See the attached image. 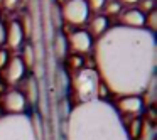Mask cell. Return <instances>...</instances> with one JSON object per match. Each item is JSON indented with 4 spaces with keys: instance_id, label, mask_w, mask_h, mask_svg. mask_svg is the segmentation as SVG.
I'll list each match as a JSON object with an SVG mask.
<instances>
[{
    "instance_id": "obj_6",
    "label": "cell",
    "mask_w": 157,
    "mask_h": 140,
    "mask_svg": "<svg viewBox=\"0 0 157 140\" xmlns=\"http://www.w3.org/2000/svg\"><path fill=\"white\" fill-rule=\"evenodd\" d=\"M0 103H2V110L5 112V115H22L27 110V101L19 89L5 91Z\"/></svg>"
},
{
    "instance_id": "obj_14",
    "label": "cell",
    "mask_w": 157,
    "mask_h": 140,
    "mask_svg": "<svg viewBox=\"0 0 157 140\" xmlns=\"http://www.w3.org/2000/svg\"><path fill=\"white\" fill-rule=\"evenodd\" d=\"M125 130L127 133H128V138L130 140H137L140 137V133L144 132L142 130V122H140L139 116H135V118L130 120V123H125Z\"/></svg>"
},
{
    "instance_id": "obj_15",
    "label": "cell",
    "mask_w": 157,
    "mask_h": 140,
    "mask_svg": "<svg viewBox=\"0 0 157 140\" xmlns=\"http://www.w3.org/2000/svg\"><path fill=\"white\" fill-rule=\"evenodd\" d=\"M21 49H22V54L19 56V58L22 59V62L25 64V68H31V66H34V64H36V49H34V46L24 44Z\"/></svg>"
},
{
    "instance_id": "obj_3",
    "label": "cell",
    "mask_w": 157,
    "mask_h": 140,
    "mask_svg": "<svg viewBox=\"0 0 157 140\" xmlns=\"http://www.w3.org/2000/svg\"><path fill=\"white\" fill-rule=\"evenodd\" d=\"M0 140H37L32 130L31 116L22 115H2L0 116Z\"/></svg>"
},
{
    "instance_id": "obj_22",
    "label": "cell",
    "mask_w": 157,
    "mask_h": 140,
    "mask_svg": "<svg viewBox=\"0 0 157 140\" xmlns=\"http://www.w3.org/2000/svg\"><path fill=\"white\" fill-rule=\"evenodd\" d=\"M19 2H21V0H2V5H4L5 9H9V10H10V9L17 7Z\"/></svg>"
},
{
    "instance_id": "obj_8",
    "label": "cell",
    "mask_w": 157,
    "mask_h": 140,
    "mask_svg": "<svg viewBox=\"0 0 157 140\" xmlns=\"http://www.w3.org/2000/svg\"><path fill=\"white\" fill-rule=\"evenodd\" d=\"M66 42H68V46L78 56L93 51V44H95L93 37L86 31H83V29H79V31H73L71 34H69V37H68Z\"/></svg>"
},
{
    "instance_id": "obj_5",
    "label": "cell",
    "mask_w": 157,
    "mask_h": 140,
    "mask_svg": "<svg viewBox=\"0 0 157 140\" xmlns=\"http://www.w3.org/2000/svg\"><path fill=\"white\" fill-rule=\"evenodd\" d=\"M63 19L69 25H83L90 19V9L85 0H66V4L61 9Z\"/></svg>"
},
{
    "instance_id": "obj_12",
    "label": "cell",
    "mask_w": 157,
    "mask_h": 140,
    "mask_svg": "<svg viewBox=\"0 0 157 140\" xmlns=\"http://www.w3.org/2000/svg\"><path fill=\"white\" fill-rule=\"evenodd\" d=\"M86 24H88V31L86 32H88L91 37H96V39L101 37V36L110 29V21H108V17L103 15V14H96L95 17H91Z\"/></svg>"
},
{
    "instance_id": "obj_17",
    "label": "cell",
    "mask_w": 157,
    "mask_h": 140,
    "mask_svg": "<svg viewBox=\"0 0 157 140\" xmlns=\"http://www.w3.org/2000/svg\"><path fill=\"white\" fill-rule=\"evenodd\" d=\"M54 52L58 58H64L66 56V47H68V42H66V39L63 37V36H58V37L54 39Z\"/></svg>"
},
{
    "instance_id": "obj_20",
    "label": "cell",
    "mask_w": 157,
    "mask_h": 140,
    "mask_svg": "<svg viewBox=\"0 0 157 140\" xmlns=\"http://www.w3.org/2000/svg\"><path fill=\"white\" fill-rule=\"evenodd\" d=\"M139 4H140V9H139V10H142L144 14H147V12H150V10H154V9H155L154 0H140Z\"/></svg>"
},
{
    "instance_id": "obj_23",
    "label": "cell",
    "mask_w": 157,
    "mask_h": 140,
    "mask_svg": "<svg viewBox=\"0 0 157 140\" xmlns=\"http://www.w3.org/2000/svg\"><path fill=\"white\" fill-rule=\"evenodd\" d=\"M69 61H71L73 68H76V71H79V69H81V58H79V56H73Z\"/></svg>"
},
{
    "instance_id": "obj_2",
    "label": "cell",
    "mask_w": 157,
    "mask_h": 140,
    "mask_svg": "<svg viewBox=\"0 0 157 140\" xmlns=\"http://www.w3.org/2000/svg\"><path fill=\"white\" fill-rule=\"evenodd\" d=\"M66 140H130L125 122L106 100L73 106L66 122Z\"/></svg>"
},
{
    "instance_id": "obj_19",
    "label": "cell",
    "mask_w": 157,
    "mask_h": 140,
    "mask_svg": "<svg viewBox=\"0 0 157 140\" xmlns=\"http://www.w3.org/2000/svg\"><path fill=\"white\" fill-rule=\"evenodd\" d=\"M85 2H86V5H88L90 10H95V12L101 10V9L105 7V4H106V0H85Z\"/></svg>"
},
{
    "instance_id": "obj_7",
    "label": "cell",
    "mask_w": 157,
    "mask_h": 140,
    "mask_svg": "<svg viewBox=\"0 0 157 140\" xmlns=\"http://www.w3.org/2000/svg\"><path fill=\"white\" fill-rule=\"evenodd\" d=\"M115 110L118 112L120 116H130V118H135L142 113L144 108V101H142V96H118L117 100V105Z\"/></svg>"
},
{
    "instance_id": "obj_18",
    "label": "cell",
    "mask_w": 157,
    "mask_h": 140,
    "mask_svg": "<svg viewBox=\"0 0 157 140\" xmlns=\"http://www.w3.org/2000/svg\"><path fill=\"white\" fill-rule=\"evenodd\" d=\"M103 9H105V15H106V17H108V15H117V14H120V12H122V5H120L117 0L106 2Z\"/></svg>"
},
{
    "instance_id": "obj_4",
    "label": "cell",
    "mask_w": 157,
    "mask_h": 140,
    "mask_svg": "<svg viewBox=\"0 0 157 140\" xmlns=\"http://www.w3.org/2000/svg\"><path fill=\"white\" fill-rule=\"evenodd\" d=\"M100 86H101V83H100V78L95 69L81 68L79 71H76L75 78H73V89H75V95L79 103L100 100Z\"/></svg>"
},
{
    "instance_id": "obj_24",
    "label": "cell",
    "mask_w": 157,
    "mask_h": 140,
    "mask_svg": "<svg viewBox=\"0 0 157 140\" xmlns=\"http://www.w3.org/2000/svg\"><path fill=\"white\" fill-rule=\"evenodd\" d=\"M5 44V25L0 22V47Z\"/></svg>"
},
{
    "instance_id": "obj_1",
    "label": "cell",
    "mask_w": 157,
    "mask_h": 140,
    "mask_svg": "<svg viewBox=\"0 0 157 140\" xmlns=\"http://www.w3.org/2000/svg\"><path fill=\"white\" fill-rule=\"evenodd\" d=\"M96 74L117 96H142L150 88L157 66L155 34L147 29L110 27L93 44Z\"/></svg>"
},
{
    "instance_id": "obj_13",
    "label": "cell",
    "mask_w": 157,
    "mask_h": 140,
    "mask_svg": "<svg viewBox=\"0 0 157 140\" xmlns=\"http://www.w3.org/2000/svg\"><path fill=\"white\" fill-rule=\"evenodd\" d=\"M22 95H24L27 105H34L39 98V89H37V81L34 76H25L22 79Z\"/></svg>"
},
{
    "instance_id": "obj_9",
    "label": "cell",
    "mask_w": 157,
    "mask_h": 140,
    "mask_svg": "<svg viewBox=\"0 0 157 140\" xmlns=\"http://www.w3.org/2000/svg\"><path fill=\"white\" fill-rule=\"evenodd\" d=\"M5 79L10 85H17V83H22V79L27 76V68L22 62V59L19 56H14V58L9 59L7 66H5Z\"/></svg>"
},
{
    "instance_id": "obj_21",
    "label": "cell",
    "mask_w": 157,
    "mask_h": 140,
    "mask_svg": "<svg viewBox=\"0 0 157 140\" xmlns=\"http://www.w3.org/2000/svg\"><path fill=\"white\" fill-rule=\"evenodd\" d=\"M9 59H10V56H9V49L7 47H0V69H4L5 66H7Z\"/></svg>"
},
{
    "instance_id": "obj_16",
    "label": "cell",
    "mask_w": 157,
    "mask_h": 140,
    "mask_svg": "<svg viewBox=\"0 0 157 140\" xmlns=\"http://www.w3.org/2000/svg\"><path fill=\"white\" fill-rule=\"evenodd\" d=\"M144 29H147L152 34H155V29H157V10L155 9L145 14V25H144Z\"/></svg>"
},
{
    "instance_id": "obj_25",
    "label": "cell",
    "mask_w": 157,
    "mask_h": 140,
    "mask_svg": "<svg viewBox=\"0 0 157 140\" xmlns=\"http://www.w3.org/2000/svg\"><path fill=\"white\" fill-rule=\"evenodd\" d=\"M120 5H135V4H139L140 0H117Z\"/></svg>"
},
{
    "instance_id": "obj_26",
    "label": "cell",
    "mask_w": 157,
    "mask_h": 140,
    "mask_svg": "<svg viewBox=\"0 0 157 140\" xmlns=\"http://www.w3.org/2000/svg\"><path fill=\"white\" fill-rule=\"evenodd\" d=\"M21 2H25V0H21Z\"/></svg>"
},
{
    "instance_id": "obj_10",
    "label": "cell",
    "mask_w": 157,
    "mask_h": 140,
    "mask_svg": "<svg viewBox=\"0 0 157 140\" xmlns=\"http://www.w3.org/2000/svg\"><path fill=\"white\" fill-rule=\"evenodd\" d=\"M25 34L22 31L19 21H10V24L5 27V46L7 49H21L24 46Z\"/></svg>"
},
{
    "instance_id": "obj_11",
    "label": "cell",
    "mask_w": 157,
    "mask_h": 140,
    "mask_svg": "<svg viewBox=\"0 0 157 140\" xmlns=\"http://www.w3.org/2000/svg\"><path fill=\"white\" fill-rule=\"evenodd\" d=\"M120 22L123 27H130V29H144L145 25V14L139 9L132 7V9H125L120 15Z\"/></svg>"
}]
</instances>
